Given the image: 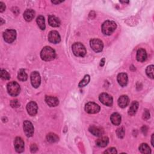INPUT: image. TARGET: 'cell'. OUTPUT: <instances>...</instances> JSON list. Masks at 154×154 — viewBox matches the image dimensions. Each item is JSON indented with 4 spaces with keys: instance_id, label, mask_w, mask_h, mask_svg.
I'll return each mask as SVG.
<instances>
[{
    "instance_id": "obj_1",
    "label": "cell",
    "mask_w": 154,
    "mask_h": 154,
    "mask_svg": "<svg viewBox=\"0 0 154 154\" xmlns=\"http://www.w3.org/2000/svg\"><path fill=\"white\" fill-rule=\"evenodd\" d=\"M56 54L54 49L50 46L44 47L41 52V57L44 61H51L55 58Z\"/></svg>"
},
{
    "instance_id": "obj_2",
    "label": "cell",
    "mask_w": 154,
    "mask_h": 154,
    "mask_svg": "<svg viewBox=\"0 0 154 154\" xmlns=\"http://www.w3.org/2000/svg\"><path fill=\"white\" fill-rule=\"evenodd\" d=\"M117 27L116 24L113 21H107L102 25V32L105 35H111Z\"/></svg>"
},
{
    "instance_id": "obj_3",
    "label": "cell",
    "mask_w": 154,
    "mask_h": 154,
    "mask_svg": "<svg viewBox=\"0 0 154 154\" xmlns=\"http://www.w3.org/2000/svg\"><path fill=\"white\" fill-rule=\"evenodd\" d=\"M7 88L9 94L12 97H16L20 94V85L16 81H11L8 83Z\"/></svg>"
},
{
    "instance_id": "obj_4",
    "label": "cell",
    "mask_w": 154,
    "mask_h": 154,
    "mask_svg": "<svg viewBox=\"0 0 154 154\" xmlns=\"http://www.w3.org/2000/svg\"><path fill=\"white\" fill-rule=\"evenodd\" d=\"M72 49L73 53L77 57H83L86 54V49L85 46L80 42L74 43L72 46Z\"/></svg>"
},
{
    "instance_id": "obj_5",
    "label": "cell",
    "mask_w": 154,
    "mask_h": 154,
    "mask_svg": "<svg viewBox=\"0 0 154 154\" xmlns=\"http://www.w3.org/2000/svg\"><path fill=\"white\" fill-rule=\"evenodd\" d=\"M4 41L9 43L13 42L16 38V32L14 29H7L3 33Z\"/></svg>"
},
{
    "instance_id": "obj_6",
    "label": "cell",
    "mask_w": 154,
    "mask_h": 154,
    "mask_svg": "<svg viewBox=\"0 0 154 154\" xmlns=\"http://www.w3.org/2000/svg\"><path fill=\"white\" fill-rule=\"evenodd\" d=\"M90 47L96 52H101L104 48L102 42L99 39H92L90 42Z\"/></svg>"
},
{
    "instance_id": "obj_7",
    "label": "cell",
    "mask_w": 154,
    "mask_h": 154,
    "mask_svg": "<svg viewBox=\"0 0 154 154\" xmlns=\"http://www.w3.org/2000/svg\"><path fill=\"white\" fill-rule=\"evenodd\" d=\"M85 110L89 114H96L100 111V106L95 102H90L86 104Z\"/></svg>"
},
{
    "instance_id": "obj_8",
    "label": "cell",
    "mask_w": 154,
    "mask_h": 154,
    "mask_svg": "<svg viewBox=\"0 0 154 154\" xmlns=\"http://www.w3.org/2000/svg\"><path fill=\"white\" fill-rule=\"evenodd\" d=\"M24 131L28 137L33 136L34 134V127L32 123L28 120L25 121L24 122Z\"/></svg>"
},
{
    "instance_id": "obj_9",
    "label": "cell",
    "mask_w": 154,
    "mask_h": 154,
    "mask_svg": "<svg viewBox=\"0 0 154 154\" xmlns=\"http://www.w3.org/2000/svg\"><path fill=\"white\" fill-rule=\"evenodd\" d=\"M31 82L35 88H38L41 85V78L38 72L35 71L31 74Z\"/></svg>"
},
{
    "instance_id": "obj_10",
    "label": "cell",
    "mask_w": 154,
    "mask_h": 154,
    "mask_svg": "<svg viewBox=\"0 0 154 154\" xmlns=\"http://www.w3.org/2000/svg\"><path fill=\"white\" fill-rule=\"evenodd\" d=\"M99 101L107 106H111L113 105V98L106 93H103L99 95Z\"/></svg>"
},
{
    "instance_id": "obj_11",
    "label": "cell",
    "mask_w": 154,
    "mask_h": 154,
    "mask_svg": "<svg viewBox=\"0 0 154 154\" xmlns=\"http://www.w3.org/2000/svg\"><path fill=\"white\" fill-rule=\"evenodd\" d=\"M38 107L37 104L35 102L32 101L29 102L27 105V111L29 115L34 116H35L38 113Z\"/></svg>"
},
{
    "instance_id": "obj_12",
    "label": "cell",
    "mask_w": 154,
    "mask_h": 154,
    "mask_svg": "<svg viewBox=\"0 0 154 154\" xmlns=\"http://www.w3.org/2000/svg\"><path fill=\"white\" fill-rule=\"evenodd\" d=\"M48 40L51 43L57 44L61 41V38L57 31H51L48 35Z\"/></svg>"
},
{
    "instance_id": "obj_13",
    "label": "cell",
    "mask_w": 154,
    "mask_h": 154,
    "mask_svg": "<svg viewBox=\"0 0 154 154\" xmlns=\"http://www.w3.org/2000/svg\"><path fill=\"white\" fill-rule=\"evenodd\" d=\"M14 146L15 150L18 153H22L24 150V142L22 138L18 137L15 139L14 141Z\"/></svg>"
},
{
    "instance_id": "obj_14",
    "label": "cell",
    "mask_w": 154,
    "mask_h": 154,
    "mask_svg": "<svg viewBox=\"0 0 154 154\" xmlns=\"http://www.w3.org/2000/svg\"><path fill=\"white\" fill-rule=\"evenodd\" d=\"M89 131L95 136L101 137L104 133V131L101 127H98L95 126H91L89 128Z\"/></svg>"
},
{
    "instance_id": "obj_15",
    "label": "cell",
    "mask_w": 154,
    "mask_h": 154,
    "mask_svg": "<svg viewBox=\"0 0 154 154\" xmlns=\"http://www.w3.org/2000/svg\"><path fill=\"white\" fill-rule=\"evenodd\" d=\"M128 80V75L125 73H120L117 76V81L119 84L122 87H124L127 85Z\"/></svg>"
},
{
    "instance_id": "obj_16",
    "label": "cell",
    "mask_w": 154,
    "mask_h": 154,
    "mask_svg": "<svg viewBox=\"0 0 154 154\" xmlns=\"http://www.w3.org/2000/svg\"><path fill=\"white\" fill-rule=\"evenodd\" d=\"M137 60L140 62H143L147 58V53L145 49L143 48H140L137 52Z\"/></svg>"
},
{
    "instance_id": "obj_17",
    "label": "cell",
    "mask_w": 154,
    "mask_h": 154,
    "mask_svg": "<svg viewBox=\"0 0 154 154\" xmlns=\"http://www.w3.org/2000/svg\"><path fill=\"white\" fill-rule=\"evenodd\" d=\"M45 102L50 107H56L58 105L59 101L58 99L54 97L51 96H46L45 97Z\"/></svg>"
},
{
    "instance_id": "obj_18",
    "label": "cell",
    "mask_w": 154,
    "mask_h": 154,
    "mask_svg": "<svg viewBox=\"0 0 154 154\" xmlns=\"http://www.w3.org/2000/svg\"><path fill=\"white\" fill-rule=\"evenodd\" d=\"M129 104V98L127 95H122L118 99V105L120 107L124 108Z\"/></svg>"
},
{
    "instance_id": "obj_19",
    "label": "cell",
    "mask_w": 154,
    "mask_h": 154,
    "mask_svg": "<svg viewBox=\"0 0 154 154\" xmlns=\"http://www.w3.org/2000/svg\"><path fill=\"white\" fill-rule=\"evenodd\" d=\"M35 16V12L32 9H28L24 13V18L26 21H32Z\"/></svg>"
},
{
    "instance_id": "obj_20",
    "label": "cell",
    "mask_w": 154,
    "mask_h": 154,
    "mask_svg": "<svg viewBox=\"0 0 154 154\" xmlns=\"http://www.w3.org/2000/svg\"><path fill=\"white\" fill-rule=\"evenodd\" d=\"M112 124L114 125H119L121 123V116L117 113H114L110 117Z\"/></svg>"
},
{
    "instance_id": "obj_21",
    "label": "cell",
    "mask_w": 154,
    "mask_h": 154,
    "mask_svg": "<svg viewBox=\"0 0 154 154\" xmlns=\"http://www.w3.org/2000/svg\"><path fill=\"white\" fill-rule=\"evenodd\" d=\"M48 22L50 26L52 27H58L60 25V19L54 16H49L48 18Z\"/></svg>"
},
{
    "instance_id": "obj_22",
    "label": "cell",
    "mask_w": 154,
    "mask_h": 154,
    "mask_svg": "<svg viewBox=\"0 0 154 154\" xmlns=\"http://www.w3.org/2000/svg\"><path fill=\"white\" fill-rule=\"evenodd\" d=\"M109 143V139L107 137H102L96 141V144L98 146L104 147L108 145Z\"/></svg>"
},
{
    "instance_id": "obj_23",
    "label": "cell",
    "mask_w": 154,
    "mask_h": 154,
    "mask_svg": "<svg viewBox=\"0 0 154 154\" xmlns=\"http://www.w3.org/2000/svg\"><path fill=\"white\" fill-rule=\"evenodd\" d=\"M138 108H139V103L137 101H134L132 102L130 107V109H129V111H128V114L130 116H133L134 115L137 110H138Z\"/></svg>"
},
{
    "instance_id": "obj_24",
    "label": "cell",
    "mask_w": 154,
    "mask_h": 154,
    "mask_svg": "<svg viewBox=\"0 0 154 154\" xmlns=\"http://www.w3.org/2000/svg\"><path fill=\"white\" fill-rule=\"evenodd\" d=\"M139 150L141 153L148 154L151 153V150L150 147L146 143H142L139 146Z\"/></svg>"
},
{
    "instance_id": "obj_25",
    "label": "cell",
    "mask_w": 154,
    "mask_h": 154,
    "mask_svg": "<svg viewBox=\"0 0 154 154\" xmlns=\"http://www.w3.org/2000/svg\"><path fill=\"white\" fill-rule=\"evenodd\" d=\"M37 24L39 26V27L42 29L44 30L46 28L45 26V18L43 16H39L37 18Z\"/></svg>"
},
{
    "instance_id": "obj_26",
    "label": "cell",
    "mask_w": 154,
    "mask_h": 154,
    "mask_svg": "<svg viewBox=\"0 0 154 154\" xmlns=\"http://www.w3.org/2000/svg\"><path fill=\"white\" fill-rule=\"evenodd\" d=\"M18 78L19 81H25L28 78V75L24 69H20L18 74Z\"/></svg>"
},
{
    "instance_id": "obj_27",
    "label": "cell",
    "mask_w": 154,
    "mask_h": 154,
    "mask_svg": "<svg viewBox=\"0 0 154 154\" xmlns=\"http://www.w3.org/2000/svg\"><path fill=\"white\" fill-rule=\"evenodd\" d=\"M58 137L54 133H49L46 136V140L49 143H55L58 141Z\"/></svg>"
},
{
    "instance_id": "obj_28",
    "label": "cell",
    "mask_w": 154,
    "mask_h": 154,
    "mask_svg": "<svg viewBox=\"0 0 154 154\" xmlns=\"http://www.w3.org/2000/svg\"><path fill=\"white\" fill-rule=\"evenodd\" d=\"M90 80V76L88 75H85V76L84 77V78H83V80H81V81L80 82V83H79V84H78V86H79L80 87H83L85 86V85L89 83Z\"/></svg>"
},
{
    "instance_id": "obj_29",
    "label": "cell",
    "mask_w": 154,
    "mask_h": 154,
    "mask_svg": "<svg viewBox=\"0 0 154 154\" xmlns=\"http://www.w3.org/2000/svg\"><path fill=\"white\" fill-rule=\"evenodd\" d=\"M146 73L149 78H150L151 79H153V65L149 66L146 68Z\"/></svg>"
},
{
    "instance_id": "obj_30",
    "label": "cell",
    "mask_w": 154,
    "mask_h": 154,
    "mask_svg": "<svg viewBox=\"0 0 154 154\" xmlns=\"http://www.w3.org/2000/svg\"><path fill=\"white\" fill-rule=\"evenodd\" d=\"M116 134H117V136H118L119 138L120 139H122L124 138V137L125 136V129L124 128H118L116 131Z\"/></svg>"
},
{
    "instance_id": "obj_31",
    "label": "cell",
    "mask_w": 154,
    "mask_h": 154,
    "mask_svg": "<svg viewBox=\"0 0 154 154\" xmlns=\"http://www.w3.org/2000/svg\"><path fill=\"white\" fill-rule=\"evenodd\" d=\"M1 77L3 80H8L10 79V74L6 71V70H3L2 69L1 71Z\"/></svg>"
},
{
    "instance_id": "obj_32",
    "label": "cell",
    "mask_w": 154,
    "mask_h": 154,
    "mask_svg": "<svg viewBox=\"0 0 154 154\" xmlns=\"http://www.w3.org/2000/svg\"><path fill=\"white\" fill-rule=\"evenodd\" d=\"M10 105L13 108H17L19 107L20 105V103L19 102V101L18 100H12L10 102Z\"/></svg>"
},
{
    "instance_id": "obj_33",
    "label": "cell",
    "mask_w": 154,
    "mask_h": 154,
    "mask_svg": "<svg viewBox=\"0 0 154 154\" xmlns=\"http://www.w3.org/2000/svg\"><path fill=\"white\" fill-rule=\"evenodd\" d=\"M117 150L116 148L114 147H111L108 149L107 150L104 152V153H117Z\"/></svg>"
},
{
    "instance_id": "obj_34",
    "label": "cell",
    "mask_w": 154,
    "mask_h": 154,
    "mask_svg": "<svg viewBox=\"0 0 154 154\" xmlns=\"http://www.w3.org/2000/svg\"><path fill=\"white\" fill-rule=\"evenodd\" d=\"M149 117H150V113H149V111L145 110L143 113V119L144 120H147L149 119Z\"/></svg>"
},
{
    "instance_id": "obj_35",
    "label": "cell",
    "mask_w": 154,
    "mask_h": 154,
    "mask_svg": "<svg viewBox=\"0 0 154 154\" xmlns=\"http://www.w3.org/2000/svg\"><path fill=\"white\" fill-rule=\"evenodd\" d=\"M38 147L35 144H33L31 146V151L32 152H36L38 150Z\"/></svg>"
},
{
    "instance_id": "obj_36",
    "label": "cell",
    "mask_w": 154,
    "mask_h": 154,
    "mask_svg": "<svg viewBox=\"0 0 154 154\" xmlns=\"http://www.w3.org/2000/svg\"><path fill=\"white\" fill-rule=\"evenodd\" d=\"M5 9H6L5 4L3 2L0 3V12H3L5 10Z\"/></svg>"
},
{
    "instance_id": "obj_37",
    "label": "cell",
    "mask_w": 154,
    "mask_h": 154,
    "mask_svg": "<svg viewBox=\"0 0 154 154\" xmlns=\"http://www.w3.org/2000/svg\"><path fill=\"white\" fill-rule=\"evenodd\" d=\"M105 58H102V59L101 60L100 66H101V67L104 66V64H105Z\"/></svg>"
},
{
    "instance_id": "obj_38",
    "label": "cell",
    "mask_w": 154,
    "mask_h": 154,
    "mask_svg": "<svg viewBox=\"0 0 154 154\" xmlns=\"http://www.w3.org/2000/svg\"><path fill=\"white\" fill-rule=\"evenodd\" d=\"M52 3H53V4H59V3H62V1H52Z\"/></svg>"
},
{
    "instance_id": "obj_39",
    "label": "cell",
    "mask_w": 154,
    "mask_h": 154,
    "mask_svg": "<svg viewBox=\"0 0 154 154\" xmlns=\"http://www.w3.org/2000/svg\"><path fill=\"white\" fill-rule=\"evenodd\" d=\"M153 134H152V145L153 146Z\"/></svg>"
}]
</instances>
